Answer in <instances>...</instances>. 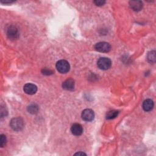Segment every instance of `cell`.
<instances>
[{"label":"cell","instance_id":"obj_1","mask_svg":"<svg viewBox=\"0 0 156 156\" xmlns=\"http://www.w3.org/2000/svg\"><path fill=\"white\" fill-rule=\"evenodd\" d=\"M24 121L20 117L14 118L10 122V127L15 131H20L24 127Z\"/></svg>","mask_w":156,"mask_h":156},{"label":"cell","instance_id":"obj_2","mask_svg":"<svg viewBox=\"0 0 156 156\" xmlns=\"http://www.w3.org/2000/svg\"><path fill=\"white\" fill-rule=\"evenodd\" d=\"M56 68L59 73L65 74L69 71L70 66L69 63L66 60H60L57 62Z\"/></svg>","mask_w":156,"mask_h":156},{"label":"cell","instance_id":"obj_3","mask_svg":"<svg viewBox=\"0 0 156 156\" xmlns=\"http://www.w3.org/2000/svg\"><path fill=\"white\" fill-rule=\"evenodd\" d=\"M6 34L8 38L10 40H16L20 36V33L18 28L13 25L9 26L7 27Z\"/></svg>","mask_w":156,"mask_h":156},{"label":"cell","instance_id":"obj_4","mask_svg":"<svg viewBox=\"0 0 156 156\" xmlns=\"http://www.w3.org/2000/svg\"><path fill=\"white\" fill-rule=\"evenodd\" d=\"M112 62L110 58L107 57L100 58L97 62V65L99 68L102 70H107L111 66Z\"/></svg>","mask_w":156,"mask_h":156},{"label":"cell","instance_id":"obj_5","mask_svg":"<svg viewBox=\"0 0 156 156\" xmlns=\"http://www.w3.org/2000/svg\"><path fill=\"white\" fill-rule=\"evenodd\" d=\"M96 51L101 52H108L111 50V46L107 42H99L96 44L94 46Z\"/></svg>","mask_w":156,"mask_h":156},{"label":"cell","instance_id":"obj_6","mask_svg":"<svg viewBox=\"0 0 156 156\" xmlns=\"http://www.w3.org/2000/svg\"><path fill=\"white\" fill-rule=\"evenodd\" d=\"M82 118L85 121H91L94 118V112L91 109H85L82 113Z\"/></svg>","mask_w":156,"mask_h":156},{"label":"cell","instance_id":"obj_7","mask_svg":"<svg viewBox=\"0 0 156 156\" xmlns=\"http://www.w3.org/2000/svg\"><path fill=\"white\" fill-rule=\"evenodd\" d=\"M24 91L27 94H34L37 91V87L33 83H26L23 87Z\"/></svg>","mask_w":156,"mask_h":156},{"label":"cell","instance_id":"obj_8","mask_svg":"<svg viewBox=\"0 0 156 156\" xmlns=\"http://www.w3.org/2000/svg\"><path fill=\"white\" fill-rule=\"evenodd\" d=\"M71 131L73 135L76 136H79L83 133V127L80 124L76 123L71 126Z\"/></svg>","mask_w":156,"mask_h":156},{"label":"cell","instance_id":"obj_9","mask_svg":"<svg viewBox=\"0 0 156 156\" xmlns=\"http://www.w3.org/2000/svg\"><path fill=\"white\" fill-rule=\"evenodd\" d=\"M74 80L72 79H68L63 82L62 87L66 90H73L74 88Z\"/></svg>","mask_w":156,"mask_h":156},{"label":"cell","instance_id":"obj_10","mask_svg":"<svg viewBox=\"0 0 156 156\" xmlns=\"http://www.w3.org/2000/svg\"><path fill=\"white\" fill-rule=\"evenodd\" d=\"M129 5L130 8L136 12L141 10L143 7V2L141 1H130Z\"/></svg>","mask_w":156,"mask_h":156},{"label":"cell","instance_id":"obj_11","mask_svg":"<svg viewBox=\"0 0 156 156\" xmlns=\"http://www.w3.org/2000/svg\"><path fill=\"white\" fill-rule=\"evenodd\" d=\"M154 107V102L151 99H147L143 103V108L146 112H149Z\"/></svg>","mask_w":156,"mask_h":156},{"label":"cell","instance_id":"obj_12","mask_svg":"<svg viewBox=\"0 0 156 156\" xmlns=\"http://www.w3.org/2000/svg\"><path fill=\"white\" fill-rule=\"evenodd\" d=\"M39 110L38 106L35 104H32L27 107V110L30 113L35 114L38 112Z\"/></svg>","mask_w":156,"mask_h":156},{"label":"cell","instance_id":"obj_13","mask_svg":"<svg viewBox=\"0 0 156 156\" xmlns=\"http://www.w3.org/2000/svg\"><path fill=\"white\" fill-rule=\"evenodd\" d=\"M119 113V112L117 111V110H111V111H109L107 115H106V118L107 119H113L115 118H116L118 115Z\"/></svg>","mask_w":156,"mask_h":156},{"label":"cell","instance_id":"obj_14","mask_svg":"<svg viewBox=\"0 0 156 156\" xmlns=\"http://www.w3.org/2000/svg\"><path fill=\"white\" fill-rule=\"evenodd\" d=\"M147 59L150 63H155V51H152L149 52L147 55Z\"/></svg>","mask_w":156,"mask_h":156},{"label":"cell","instance_id":"obj_15","mask_svg":"<svg viewBox=\"0 0 156 156\" xmlns=\"http://www.w3.org/2000/svg\"><path fill=\"white\" fill-rule=\"evenodd\" d=\"M6 141H7V139H6L5 135L4 134H1L0 137V146L1 147H3L4 146H5L6 144Z\"/></svg>","mask_w":156,"mask_h":156},{"label":"cell","instance_id":"obj_16","mask_svg":"<svg viewBox=\"0 0 156 156\" xmlns=\"http://www.w3.org/2000/svg\"><path fill=\"white\" fill-rule=\"evenodd\" d=\"M94 3L98 6H101L105 3V1L104 0H96L94 1Z\"/></svg>","mask_w":156,"mask_h":156},{"label":"cell","instance_id":"obj_17","mask_svg":"<svg viewBox=\"0 0 156 156\" xmlns=\"http://www.w3.org/2000/svg\"><path fill=\"white\" fill-rule=\"evenodd\" d=\"M42 73L43 74H45V75H50V74H52L53 73V72L50 70V69H48L46 68H44V69H43L42 71H41Z\"/></svg>","mask_w":156,"mask_h":156},{"label":"cell","instance_id":"obj_18","mask_svg":"<svg viewBox=\"0 0 156 156\" xmlns=\"http://www.w3.org/2000/svg\"><path fill=\"white\" fill-rule=\"evenodd\" d=\"M1 2H2V3H4V4H7V3H11V2H13V1H9V0H7V1H1Z\"/></svg>","mask_w":156,"mask_h":156},{"label":"cell","instance_id":"obj_19","mask_svg":"<svg viewBox=\"0 0 156 156\" xmlns=\"http://www.w3.org/2000/svg\"><path fill=\"white\" fill-rule=\"evenodd\" d=\"M75 155H86V154H85V153H83V152H77V153H76V154H75Z\"/></svg>","mask_w":156,"mask_h":156}]
</instances>
